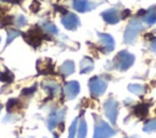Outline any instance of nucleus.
<instances>
[{
	"label": "nucleus",
	"instance_id": "nucleus-22",
	"mask_svg": "<svg viewBox=\"0 0 156 138\" xmlns=\"http://www.w3.org/2000/svg\"><path fill=\"white\" fill-rule=\"evenodd\" d=\"M21 34L20 31H15V29H9L7 31V40H6V44H10L15 38H17L18 35Z\"/></svg>",
	"mask_w": 156,
	"mask_h": 138
},
{
	"label": "nucleus",
	"instance_id": "nucleus-5",
	"mask_svg": "<svg viewBox=\"0 0 156 138\" xmlns=\"http://www.w3.org/2000/svg\"><path fill=\"white\" fill-rule=\"evenodd\" d=\"M104 111L108 121L112 125H115L117 121V115H118V103L112 98L107 99L104 104Z\"/></svg>",
	"mask_w": 156,
	"mask_h": 138
},
{
	"label": "nucleus",
	"instance_id": "nucleus-27",
	"mask_svg": "<svg viewBox=\"0 0 156 138\" xmlns=\"http://www.w3.org/2000/svg\"><path fill=\"white\" fill-rule=\"evenodd\" d=\"M15 22H16V24H17L18 27H22V26H24V24L27 23V20H26V17H24V16L20 15V16L15 20Z\"/></svg>",
	"mask_w": 156,
	"mask_h": 138
},
{
	"label": "nucleus",
	"instance_id": "nucleus-6",
	"mask_svg": "<svg viewBox=\"0 0 156 138\" xmlns=\"http://www.w3.org/2000/svg\"><path fill=\"white\" fill-rule=\"evenodd\" d=\"M23 38L26 39V42H27L28 44H30L32 46L37 48V46L40 45V43H41V40H43V33H41L40 28L34 27V28L29 29L27 33H24V34H23Z\"/></svg>",
	"mask_w": 156,
	"mask_h": 138
},
{
	"label": "nucleus",
	"instance_id": "nucleus-3",
	"mask_svg": "<svg viewBox=\"0 0 156 138\" xmlns=\"http://www.w3.org/2000/svg\"><path fill=\"white\" fill-rule=\"evenodd\" d=\"M116 131L104 120L98 118L94 128V137L93 138H111L115 136Z\"/></svg>",
	"mask_w": 156,
	"mask_h": 138
},
{
	"label": "nucleus",
	"instance_id": "nucleus-32",
	"mask_svg": "<svg viewBox=\"0 0 156 138\" xmlns=\"http://www.w3.org/2000/svg\"><path fill=\"white\" fill-rule=\"evenodd\" d=\"M22 0H13V2H16V4H18V2H21Z\"/></svg>",
	"mask_w": 156,
	"mask_h": 138
},
{
	"label": "nucleus",
	"instance_id": "nucleus-29",
	"mask_svg": "<svg viewBox=\"0 0 156 138\" xmlns=\"http://www.w3.org/2000/svg\"><path fill=\"white\" fill-rule=\"evenodd\" d=\"M150 49L156 54V38H154L152 40H151V44H150Z\"/></svg>",
	"mask_w": 156,
	"mask_h": 138
},
{
	"label": "nucleus",
	"instance_id": "nucleus-20",
	"mask_svg": "<svg viewBox=\"0 0 156 138\" xmlns=\"http://www.w3.org/2000/svg\"><path fill=\"white\" fill-rule=\"evenodd\" d=\"M43 29L46 32V33H50V34H56L57 33V28L54 23L51 22H44L43 23Z\"/></svg>",
	"mask_w": 156,
	"mask_h": 138
},
{
	"label": "nucleus",
	"instance_id": "nucleus-10",
	"mask_svg": "<svg viewBox=\"0 0 156 138\" xmlns=\"http://www.w3.org/2000/svg\"><path fill=\"white\" fill-rule=\"evenodd\" d=\"M61 22H62V24H63L65 28H67L69 31H74L78 27V24H79V18L77 17V15L68 12V13H66L61 18Z\"/></svg>",
	"mask_w": 156,
	"mask_h": 138
},
{
	"label": "nucleus",
	"instance_id": "nucleus-13",
	"mask_svg": "<svg viewBox=\"0 0 156 138\" xmlns=\"http://www.w3.org/2000/svg\"><path fill=\"white\" fill-rule=\"evenodd\" d=\"M43 88L48 92V94L51 98L56 96L60 93V85L56 82H54V81H45V82H43Z\"/></svg>",
	"mask_w": 156,
	"mask_h": 138
},
{
	"label": "nucleus",
	"instance_id": "nucleus-23",
	"mask_svg": "<svg viewBox=\"0 0 156 138\" xmlns=\"http://www.w3.org/2000/svg\"><path fill=\"white\" fill-rule=\"evenodd\" d=\"M0 78L4 81V82H6V83H11L12 81H13V74L10 72V71H5L4 73H2V76H0Z\"/></svg>",
	"mask_w": 156,
	"mask_h": 138
},
{
	"label": "nucleus",
	"instance_id": "nucleus-2",
	"mask_svg": "<svg viewBox=\"0 0 156 138\" xmlns=\"http://www.w3.org/2000/svg\"><path fill=\"white\" fill-rule=\"evenodd\" d=\"M143 31V24L139 20H132L129 22V24L127 26L126 28V32H124V42L127 44H133L134 40L136 39L138 34Z\"/></svg>",
	"mask_w": 156,
	"mask_h": 138
},
{
	"label": "nucleus",
	"instance_id": "nucleus-11",
	"mask_svg": "<svg viewBox=\"0 0 156 138\" xmlns=\"http://www.w3.org/2000/svg\"><path fill=\"white\" fill-rule=\"evenodd\" d=\"M72 6L78 12H87L91 11L96 5L89 0H72Z\"/></svg>",
	"mask_w": 156,
	"mask_h": 138
},
{
	"label": "nucleus",
	"instance_id": "nucleus-14",
	"mask_svg": "<svg viewBox=\"0 0 156 138\" xmlns=\"http://www.w3.org/2000/svg\"><path fill=\"white\" fill-rule=\"evenodd\" d=\"M58 72H60L63 77H67V76L72 74V73L74 72V62H73L72 60H67V61H65V62L60 66Z\"/></svg>",
	"mask_w": 156,
	"mask_h": 138
},
{
	"label": "nucleus",
	"instance_id": "nucleus-35",
	"mask_svg": "<svg viewBox=\"0 0 156 138\" xmlns=\"http://www.w3.org/2000/svg\"><path fill=\"white\" fill-rule=\"evenodd\" d=\"M0 76H1V72H0Z\"/></svg>",
	"mask_w": 156,
	"mask_h": 138
},
{
	"label": "nucleus",
	"instance_id": "nucleus-4",
	"mask_svg": "<svg viewBox=\"0 0 156 138\" xmlns=\"http://www.w3.org/2000/svg\"><path fill=\"white\" fill-rule=\"evenodd\" d=\"M106 88H107V82L104 78L95 76L89 79V90H90L91 96L98 98V96L102 95L105 93Z\"/></svg>",
	"mask_w": 156,
	"mask_h": 138
},
{
	"label": "nucleus",
	"instance_id": "nucleus-21",
	"mask_svg": "<svg viewBox=\"0 0 156 138\" xmlns=\"http://www.w3.org/2000/svg\"><path fill=\"white\" fill-rule=\"evenodd\" d=\"M143 129H144V132H147V133L156 131V118L149 120V121L144 125V128H143Z\"/></svg>",
	"mask_w": 156,
	"mask_h": 138
},
{
	"label": "nucleus",
	"instance_id": "nucleus-34",
	"mask_svg": "<svg viewBox=\"0 0 156 138\" xmlns=\"http://www.w3.org/2000/svg\"><path fill=\"white\" fill-rule=\"evenodd\" d=\"M0 111H1V105H0Z\"/></svg>",
	"mask_w": 156,
	"mask_h": 138
},
{
	"label": "nucleus",
	"instance_id": "nucleus-9",
	"mask_svg": "<svg viewBox=\"0 0 156 138\" xmlns=\"http://www.w3.org/2000/svg\"><path fill=\"white\" fill-rule=\"evenodd\" d=\"M63 117H65V110L63 109L55 110L54 112H51L49 118H48V128L54 129L58 123H62Z\"/></svg>",
	"mask_w": 156,
	"mask_h": 138
},
{
	"label": "nucleus",
	"instance_id": "nucleus-30",
	"mask_svg": "<svg viewBox=\"0 0 156 138\" xmlns=\"http://www.w3.org/2000/svg\"><path fill=\"white\" fill-rule=\"evenodd\" d=\"M39 6H40V5H39V2H38V1H34V2H33V5L30 6V10L35 12V11H38V9H39Z\"/></svg>",
	"mask_w": 156,
	"mask_h": 138
},
{
	"label": "nucleus",
	"instance_id": "nucleus-24",
	"mask_svg": "<svg viewBox=\"0 0 156 138\" xmlns=\"http://www.w3.org/2000/svg\"><path fill=\"white\" fill-rule=\"evenodd\" d=\"M77 121H78V120H74V121L72 122V125L69 126V131H68V138H74L76 132H77Z\"/></svg>",
	"mask_w": 156,
	"mask_h": 138
},
{
	"label": "nucleus",
	"instance_id": "nucleus-19",
	"mask_svg": "<svg viewBox=\"0 0 156 138\" xmlns=\"http://www.w3.org/2000/svg\"><path fill=\"white\" fill-rule=\"evenodd\" d=\"M145 22L147 24H154L156 22V10L155 9H150L146 15H145Z\"/></svg>",
	"mask_w": 156,
	"mask_h": 138
},
{
	"label": "nucleus",
	"instance_id": "nucleus-31",
	"mask_svg": "<svg viewBox=\"0 0 156 138\" xmlns=\"http://www.w3.org/2000/svg\"><path fill=\"white\" fill-rule=\"evenodd\" d=\"M2 15H5V10H4V9L0 6V17H1Z\"/></svg>",
	"mask_w": 156,
	"mask_h": 138
},
{
	"label": "nucleus",
	"instance_id": "nucleus-12",
	"mask_svg": "<svg viewBox=\"0 0 156 138\" xmlns=\"http://www.w3.org/2000/svg\"><path fill=\"white\" fill-rule=\"evenodd\" d=\"M101 16H102L104 21H105L106 23H108V24H115V23H117V22L121 20L119 12H118L117 10H115V9H110V10L104 11Z\"/></svg>",
	"mask_w": 156,
	"mask_h": 138
},
{
	"label": "nucleus",
	"instance_id": "nucleus-16",
	"mask_svg": "<svg viewBox=\"0 0 156 138\" xmlns=\"http://www.w3.org/2000/svg\"><path fill=\"white\" fill-rule=\"evenodd\" d=\"M147 111H149V106L146 104H138L134 109V114L140 118L145 117L147 115Z\"/></svg>",
	"mask_w": 156,
	"mask_h": 138
},
{
	"label": "nucleus",
	"instance_id": "nucleus-15",
	"mask_svg": "<svg viewBox=\"0 0 156 138\" xmlns=\"http://www.w3.org/2000/svg\"><path fill=\"white\" fill-rule=\"evenodd\" d=\"M79 68H80V73H88L90 71H93L94 68V62L90 57H84L82 59L80 64H79Z\"/></svg>",
	"mask_w": 156,
	"mask_h": 138
},
{
	"label": "nucleus",
	"instance_id": "nucleus-33",
	"mask_svg": "<svg viewBox=\"0 0 156 138\" xmlns=\"http://www.w3.org/2000/svg\"><path fill=\"white\" fill-rule=\"evenodd\" d=\"M54 138H57V136H55V137H54Z\"/></svg>",
	"mask_w": 156,
	"mask_h": 138
},
{
	"label": "nucleus",
	"instance_id": "nucleus-17",
	"mask_svg": "<svg viewBox=\"0 0 156 138\" xmlns=\"http://www.w3.org/2000/svg\"><path fill=\"white\" fill-rule=\"evenodd\" d=\"M88 133V127H87V122L84 120H80L79 126H78V133H77V138H85Z\"/></svg>",
	"mask_w": 156,
	"mask_h": 138
},
{
	"label": "nucleus",
	"instance_id": "nucleus-26",
	"mask_svg": "<svg viewBox=\"0 0 156 138\" xmlns=\"http://www.w3.org/2000/svg\"><path fill=\"white\" fill-rule=\"evenodd\" d=\"M12 23H15V21H13V17H12V16H5V17L1 20V26H2V27H4V26L12 24Z\"/></svg>",
	"mask_w": 156,
	"mask_h": 138
},
{
	"label": "nucleus",
	"instance_id": "nucleus-8",
	"mask_svg": "<svg viewBox=\"0 0 156 138\" xmlns=\"http://www.w3.org/2000/svg\"><path fill=\"white\" fill-rule=\"evenodd\" d=\"M79 90H80V85H79V83L76 82V81L67 82V83L65 84V88H63L65 96H66L67 99H69V100L74 99V98L78 95Z\"/></svg>",
	"mask_w": 156,
	"mask_h": 138
},
{
	"label": "nucleus",
	"instance_id": "nucleus-7",
	"mask_svg": "<svg viewBox=\"0 0 156 138\" xmlns=\"http://www.w3.org/2000/svg\"><path fill=\"white\" fill-rule=\"evenodd\" d=\"M98 37L100 38V48L104 53H111L115 49V40L110 34L106 33H98Z\"/></svg>",
	"mask_w": 156,
	"mask_h": 138
},
{
	"label": "nucleus",
	"instance_id": "nucleus-25",
	"mask_svg": "<svg viewBox=\"0 0 156 138\" xmlns=\"http://www.w3.org/2000/svg\"><path fill=\"white\" fill-rule=\"evenodd\" d=\"M17 105H18V100H17V99H10V100L7 101V104H6V109H7L9 111H11V110L15 109Z\"/></svg>",
	"mask_w": 156,
	"mask_h": 138
},
{
	"label": "nucleus",
	"instance_id": "nucleus-1",
	"mask_svg": "<svg viewBox=\"0 0 156 138\" xmlns=\"http://www.w3.org/2000/svg\"><path fill=\"white\" fill-rule=\"evenodd\" d=\"M134 55L130 54L129 51H126V50H122L119 51L115 60H113V64H115V67L118 68L119 71H127L134 62Z\"/></svg>",
	"mask_w": 156,
	"mask_h": 138
},
{
	"label": "nucleus",
	"instance_id": "nucleus-18",
	"mask_svg": "<svg viewBox=\"0 0 156 138\" xmlns=\"http://www.w3.org/2000/svg\"><path fill=\"white\" fill-rule=\"evenodd\" d=\"M128 90L136 94V95H143L145 93V87L141 84H129L128 85Z\"/></svg>",
	"mask_w": 156,
	"mask_h": 138
},
{
	"label": "nucleus",
	"instance_id": "nucleus-28",
	"mask_svg": "<svg viewBox=\"0 0 156 138\" xmlns=\"http://www.w3.org/2000/svg\"><path fill=\"white\" fill-rule=\"evenodd\" d=\"M33 92H35V85H34V87H30V88L23 89V90H22V94H23V95H29V94H32Z\"/></svg>",
	"mask_w": 156,
	"mask_h": 138
}]
</instances>
